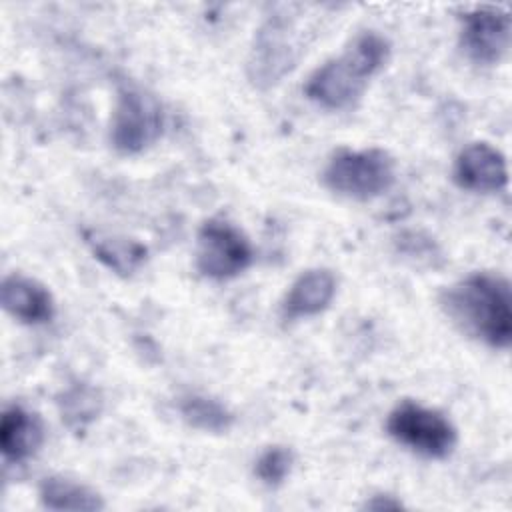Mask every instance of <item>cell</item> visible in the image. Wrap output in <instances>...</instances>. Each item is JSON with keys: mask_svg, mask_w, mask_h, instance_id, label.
I'll list each match as a JSON object with an SVG mask.
<instances>
[{"mask_svg": "<svg viewBox=\"0 0 512 512\" xmlns=\"http://www.w3.org/2000/svg\"><path fill=\"white\" fill-rule=\"evenodd\" d=\"M336 294V276L326 268H314L302 272L290 286L282 312L286 318L314 316L326 310Z\"/></svg>", "mask_w": 512, "mask_h": 512, "instance_id": "7c38bea8", "label": "cell"}, {"mask_svg": "<svg viewBox=\"0 0 512 512\" xmlns=\"http://www.w3.org/2000/svg\"><path fill=\"white\" fill-rule=\"evenodd\" d=\"M390 56L388 40L374 32H360L342 56L316 68L304 84V94L328 110L354 106L368 80L380 72Z\"/></svg>", "mask_w": 512, "mask_h": 512, "instance_id": "7a4b0ae2", "label": "cell"}, {"mask_svg": "<svg viewBox=\"0 0 512 512\" xmlns=\"http://www.w3.org/2000/svg\"><path fill=\"white\" fill-rule=\"evenodd\" d=\"M388 434L408 450L426 458H446L456 446V428L438 410L412 400L400 402L386 420Z\"/></svg>", "mask_w": 512, "mask_h": 512, "instance_id": "277c9868", "label": "cell"}, {"mask_svg": "<svg viewBox=\"0 0 512 512\" xmlns=\"http://www.w3.org/2000/svg\"><path fill=\"white\" fill-rule=\"evenodd\" d=\"M284 32V26L276 22L260 30L250 60V78L256 84H274L294 66V48Z\"/></svg>", "mask_w": 512, "mask_h": 512, "instance_id": "8fae6325", "label": "cell"}, {"mask_svg": "<svg viewBox=\"0 0 512 512\" xmlns=\"http://www.w3.org/2000/svg\"><path fill=\"white\" fill-rule=\"evenodd\" d=\"M180 412H182V418L192 428H198L204 432H214V434L226 432L234 422V416L218 400H212L206 396H196V394L186 396L180 402Z\"/></svg>", "mask_w": 512, "mask_h": 512, "instance_id": "9a60e30c", "label": "cell"}, {"mask_svg": "<svg viewBox=\"0 0 512 512\" xmlns=\"http://www.w3.org/2000/svg\"><path fill=\"white\" fill-rule=\"evenodd\" d=\"M454 182L462 190L482 194L504 190L508 184L504 154L486 142L466 146L454 162Z\"/></svg>", "mask_w": 512, "mask_h": 512, "instance_id": "ba28073f", "label": "cell"}, {"mask_svg": "<svg viewBox=\"0 0 512 512\" xmlns=\"http://www.w3.org/2000/svg\"><path fill=\"white\" fill-rule=\"evenodd\" d=\"M460 46L476 64H496L510 46V14L504 8L480 6L462 16Z\"/></svg>", "mask_w": 512, "mask_h": 512, "instance_id": "52a82bcc", "label": "cell"}, {"mask_svg": "<svg viewBox=\"0 0 512 512\" xmlns=\"http://www.w3.org/2000/svg\"><path fill=\"white\" fill-rule=\"evenodd\" d=\"M44 440L40 418L20 404H12L0 418V450L10 462H24L36 454Z\"/></svg>", "mask_w": 512, "mask_h": 512, "instance_id": "30bf717a", "label": "cell"}, {"mask_svg": "<svg viewBox=\"0 0 512 512\" xmlns=\"http://www.w3.org/2000/svg\"><path fill=\"white\" fill-rule=\"evenodd\" d=\"M252 260L250 240L228 220L210 218L200 226L196 236V268L202 276L228 280L244 272Z\"/></svg>", "mask_w": 512, "mask_h": 512, "instance_id": "8992f818", "label": "cell"}, {"mask_svg": "<svg viewBox=\"0 0 512 512\" xmlns=\"http://www.w3.org/2000/svg\"><path fill=\"white\" fill-rule=\"evenodd\" d=\"M292 464H294V454H292L290 448H286V446H270L256 460L254 472H256V476L264 484L278 486L290 474Z\"/></svg>", "mask_w": 512, "mask_h": 512, "instance_id": "2e32d148", "label": "cell"}, {"mask_svg": "<svg viewBox=\"0 0 512 512\" xmlns=\"http://www.w3.org/2000/svg\"><path fill=\"white\" fill-rule=\"evenodd\" d=\"M4 310L24 324H44L54 318L56 306L48 288L28 276L10 274L2 282Z\"/></svg>", "mask_w": 512, "mask_h": 512, "instance_id": "9c48e42d", "label": "cell"}, {"mask_svg": "<svg viewBox=\"0 0 512 512\" xmlns=\"http://www.w3.org/2000/svg\"><path fill=\"white\" fill-rule=\"evenodd\" d=\"M442 306L462 332L492 348L510 346L512 294L506 278L488 272L470 274L444 292Z\"/></svg>", "mask_w": 512, "mask_h": 512, "instance_id": "6da1fadb", "label": "cell"}, {"mask_svg": "<svg viewBox=\"0 0 512 512\" xmlns=\"http://www.w3.org/2000/svg\"><path fill=\"white\" fill-rule=\"evenodd\" d=\"M368 508H376V510H380V508H400L402 504L400 502H396V500H390V496H386V498H382V496H376L372 502H368L366 504Z\"/></svg>", "mask_w": 512, "mask_h": 512, "instance_id": "e0dca14e", "label": "cell"}, {"mask_svg": "<svg viewBox=\"0 0 512 512\" xmlns=\"http://www.w3.org/2000/svg\"><path fill=\"white\" fill-rule=\"evenodd\" d=\"M322 180L336 194L370 200L394 184V160L380 148L340 150L328 160Z\"/></svg>", "mask_w": 512, "mask_h": 512, "instance_id": "3957f363", "label": "cell"}, {"mask_svg": "<svg viewBox=\"0 0 512 512\" xmlns=\"http://www.w3.org/2000/svg\"><path fill=\"white\" fill-rule=\"evenodd\" d=\"M164 126L160 102L134 86L118 90L110 122V142L122 154H138L154 144Z\"/></svg>", "mask_w": 512, "mask_h": 512, "instance_id": "5b68a950", "label": "cell"}, {"mask_svg": "<svg viewBox=\"0 0 512 512\" xmlns=\"http://www.w3.org/2000/svg\"><path fill=\"white\" fill-rule=\"evenodd\" d=\"M38 494H40V502L48 510H86V512H94V510L104 508V500L96 490H92L86 484L74 482L70 478H62V476L44 478L40 482Z\"/></svg>", "mask_w": 512, "mask_h": 512, "instance_id": "5bb4252c", "label": "cell"}, {"mask_svg": "<svg viewBox=\"0 0 512 512\" xmlns=\"http://www.w3.org/2000/svg\"><path fill=\"white\" fill-rule=\"evenodd\" d=\"M82 236L94 258L118 276H132L148 258L146 246L138 240L96 228L82 230Z\"/></svg>", "mask_w": 512, "mask_h": 512, "instance_id": "4fadbf2b", "label": "cell"}]
</instances>
